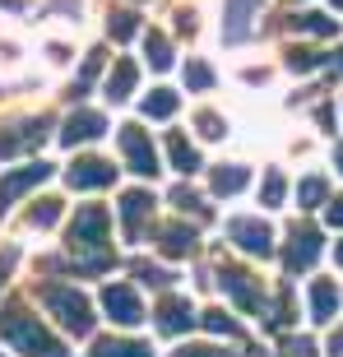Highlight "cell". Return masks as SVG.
<instances>
[{"label": "cell", "mask_w": 343, "mask_h": 357, "mask_svg": "<svg viewBox=\"0 0 343 357\" xmlns=\"http://www.w3.org/2000/svg\"><path fill=\"white\" fill-rule=\"evenodd\" d=\"M144 52H148V66H153V70H167L172 66V47H167V38H162V33H148V38H144Z\"/></svg>", "instance_id": "obj_23"}, {"label": "cell", "mask_w": 343, "mask_h": 357, "mask_svg": "<svg viewBox=\"0 0 343 357\" xmlns=\"http://www.w3.org/2000/svg\"><path fill=\"white\" fill-rule=\"evenodd\" d=\"M135 84H139V70H135V61L116 56V70L107 75V98H112V102H125V98L135 93Z\"/></svg>", "instance_id": "obj_14"}, {"label": "cell", "mask_w": 343, "mask_h": 357, "mask_svg": "<svg viewBox=\"0 0 343 357\" xmlns=\"http://www.w3.org/2000/svg\"><path fill=\"white\" fill-rule=\"evenodd\" d=\"M204 325H209V330H218V334H237V325L227 320V311H204Z\"/></svg>", "instance_id": "obj_34"}, {"label": "cell", "mask_w": 343, "mask_h": 357, "mask_svg": "<svg viewBox=\"0 0 343 357\" xmlns=\"http://www.w3.org/2000/svg\"><path fill=\"white\" fill-rule=\"evenodd\" d=\"M121 153H125V167L139 176H158V153H153V139H148L139 126H121Z\"/></svg>", "instance_id": "obj_4"}, {"label": "cell", "mask_w": 343, "mask_h": 357, "mask_svg": "<svg viewBox=\"0 0 343 357\" xmlns=\"http://www.w3.org/2000/svg\"><path fill=\"white\" fill-rule=\"evenodd\" d=\"M241 185H246V167H241V162H232V167H218V172H213V195H237Z\"/></svg>", "instance_id": "obj_21"}, {"label": "cell", "mask_w": 343, "mask_h": 357, "mask_svg": "<svg viewBox=\"0 0 343 357\" xmlns=\"http://www.w3.org/2000/svg\"><path fill=\"white\" fill-rule=\"evenodd\" d=\"M223 288L232 292V302L241 311H260V288L251 283V274H241V269H223Z\"/></svg>", "instance_id": "obj_12"}, {"label": "cell", "mask_w": 343, "mask_h": 357, "mask_svg": "<svg viewBox=\"0 0 343 357\" xmlns=\"http://www.w3.org/2000/svg\"><path fill=\"white\" fill-rule=\"evenodd\" d=\"M172 112H176V93H172V89H153V98H144V116L167 121Z\"/></svg>", "instance_id": "obj_22"}, {"label": "cell", "mask_w": 343, "mask_h": 357, "mask_svg": "<svg viewBox=\"0 0 343 357\" xmlns=\"http://www.w3.org/2000/svg\"><path fill=\"white\" fill-rule=\"evenodd\" d=\"M135 28H139V24H135V14H125V10L112 14V38L125 42V38H135Z\"/></svg>", "instance_id": "obj_30"}, {"label": "cell", "mask_w": 343, "mask_h": 357, "mask_svg": "<svg viewBox=\"0 0 343 357\" xmlns=\"http://www.w3.org/2000/svg\"><path fill=\"white\" fill-rule=\"evenodd\" d=\"M172 357H227V353H223V348H209V344H204V348H181V353H172Z\"/></svg>", "instance_id": "obj_35"}, {"label": "cell", "mask_w": 343, "mask_h": 357, "mask_svg": "<svg viewBox=\"0 0 343 357\" xmlns=\"http://www.w3.org/2000/svg\"><path fill=\"white\" fill-rule=\"evenodd\" d=\"M227 237L237 241L241 251H251V255H269L274 251V227L264 223V218H251V213L227 218Z\"/></svg>", "instance_id": "obj_6"}, {"label": "cell", "mask_w": 343, "mask_h": 357, "mask_svg": "<svg viewBox=\"0 0 343 357\" xmlns=\"http://www.w3.org/2000/svg\"><path fill=\"white\" fill-rule=\"evenodd\" d=\"M297 28H306V33H334L339 24H330L325 14H302V19H297Z\"/></svg>", "instance_id": "obj_33"}, {"label": "cell", "mask_w": 343, "mask_h": 357, "mask_svg": "<svg viewBox=\"0 0 343 357\" xmlns=\"http://www.w3.org/2000/svg\"><path fill=\"white\" fill-rule=\"evenodd\" d=\"M199 135H204V139H223V135H227V121L223 116H218V112H199Z\"/></svg>", "instance_id": "obj_29"}, {"label": "cell", "mask_w": 343, "mask_h": 357, "mask_svg": "<svg viewBox=\"0 0 343 357\" xmlns=\"http://www.w3.org/2000/svg\"><path fill=\"white\" fill-rule=\"evenodd\" d=\"M144 213H153V195H148V190H130V195L121 199V218H125V232H139V218H144Z\"/></svg>", "instance_id": "obj_18"}, {"label": "cell", "mask_w": 343, "mask_h": 357, "mask_svg": "<svg viewBox=\"0 0 343 357\" xmlns=\"http://www.w3.org/2000/svg\"><path fill=\"white\" fill-rule=\"evenodd\" d=\"M334 162H339V172H343V144H339V149H334Z\"/></svg>", "instance_id": "obj_40"}, {"label": "cell", "mask_w": 343, "mask_h": 357, "mask_svg": "<svg viewBox=\"0 0 343 357\" xmlns=\"http://www.w3.org/2000/svg\"><path fill=\"white\" fill-rule=\"evenodd\" d=\"M47 176H52V162H28V167H14V172L0 176V218L14 209V199L28 195L33 185H42Z\"/></svg>", "instance_id": "obj_5"}, {"label": "cell", "mask_w": 343, "mask_h": 357, "mask_svg": "<svg viewBox=\"0 0 343 357\" xmlns=\"http://www.w3.org/2000/svg\"><path fill=\"white\" fill-rule=\"evenodd\" d=\"M288 357H316V348H311V339H292V344H288Z\"/></svg>", "instance_id": "obj_36"}, {"label": "cell", "mask_w": 343, "mask_h": 357, "mask_svg": "<svg viewBox=\"0 0 343 357\" xmlns=\"http://www.w3.org/2000/svg\"><path fill=\"white\" fill-rule=\"evenodd\" d=\"M185 89H195V93L213 89V70L204 66V61H190V66H185Z\"/></svg>", "instance_id": "obj_27"}, {"label": "cell", "mask_w": 343, "mask_h": 357, "mask_svg": "<svg viewBox=\"0 0 343 357\" xmlns=\"http://www.w3.org/2000/svg\"><path fill=\"white\" fill-rule=\"evenodd\" d=\"M330 223H334V227H343V199H339V204L330 209Z\"/></svg>", "instance_id": "obj_38"}, {"label": "cell", "mask_w": 343, "mask_h": 357, "mask_svg": "<svg viewBox=\"0 0 343 357\" xmlns=\"http://www.w3.org/2000/svg\"><path fill=\"white\" fill-rule=\"evenodd\" d=\"M56 218H61V199H38L28 213V227H52Z\"/></svg>", "instance_id": "obj_26"}, {"label": "cell", "mask_w": 343, "mask_h": 357, "mask_svg": "<svg viewBox=\"0 0 343 357\" xmlns=\"http://www.w3.org/2000/svg\"><path fill=\"white\" fill-rule=\"evenodd\" d=\"M42 306L56 316V325L61 330H70V334H89L93 330V306H89V297H84L79 288H66V283H47L42 288Z\"/></svg>", "instance_id": "obj_3"}, {"label": "cell", "mask_w": 343, "mask_h": 357, "mask_svg": "<svg viewBox=\"0 0 343 357\" xmlns=\"http://www.w3.org/2000/svg\"><path fill=\"white\" fill-rule=\"evenodd\" d=\"M0 339H5L14 353H24V357H66L61 339L47 334L42 320L24 316V311H5V316H0Z\"/></svg>", "instance_id": "obj_2"}, {"label": "cell", "mask_w": 343, "mask_h": 357, "mask_svg": "<svg viewBox=\"0 0 343 357\" xmlns=\"http://www.w3.org/2000/svg\"><path fill=\"white\" fill-rule=\"evenodd\" d=\"M325 176H306L302 185H297V199H302V209H316V204H325Z\"/></svg>", "instance_id": "obj_24"}, {"label": "cell", "mask_w": 343, "mask_h": 357, "mask_svg": "<svg viewBox=\"0 0 343 357\" xmlns=\"http://www.w3.org/2000/svg\"><path fill=\"white\" fill-rule=\"evenodd\" d=\"M339 306V283L334 278H316L311 283V320H330Z\"/></svg>", "instance_id": "obj_15"}, {"label": "cell", "mask_w": 343, "mask_h": 357, "mask_svg": "<svg viewBox=\"0 0 343 357\" xmlns=\"http://www.w3.org/2000/svg\"><path fill=\"white\" fill-rule=\"evenodd\" d=\"M66 181L75 185V190H98V185H112V181H116V167H112L107 158H79L66 172Z\"/></svg>", "instance_id": "obj_8"}, {"label": "cell", "mask_w": 343, "mask_h": 357, "mask_svg": "<svg viewBox=\"0 0 343 357\" xmlns=\"http://www.w3.org/2000/svg\"><path fill=\"white\" fill-rule=\"evenodd\" d=\"M93 357H153V348L139 344V339H102L93 348Z\"/></svg>", "instance_id": "obj_20"}, {"label": "cell", "mask_w": 343, "mask_h": 357, "mask_svg": "<svg viewBox=\"0 0 343 357\" xmlns=\"http://www.w3.org/2000/svg\"><path fill=\"white\" fill-rule=\"evenodd\" d=\"M260 204L264 209H274V204H283V172H269L260 185Z\"/></svg>", "instance_id": "obj_28"}, {"label": "cell", "mask_w": 343, "mask_h": 357, "mask_svg": "<svg viewBox=\"0 0 343 357\" xmlns=\"http://www.w3.org/2000/svg\"><path fill=\"white\" fill-rule=\"evenodd\" d=\"M320 255V232L316 227H292V241H288V274H302V269L316 265Z\"/></svg>", "instance_id": "obj_9"}, {"label": "cell", "mask_w": 343, "mask_h": 357, "mask_svg": "<svg viewBox=\"0 0 343 357\" xmlns=\"http://www.w3.org/2000/svg\"><path fill=\"white\" fill-rule=\"evenodd\" d=\"M10 265H14V255H0V288H5V274H10Z\"/></svg>", "instance_id": "obj_37"}, {"label": "cell", "mask_w": 343, "mask_h": 357, "mask_svg": "<svg viewBox=\"0 0 343 357\" xmlns=\"http://www.w3.org/2000/svg\"><path fill=\"white\" fill-rule=\"evenodd\" d=\"M167 153H172V167H176V172H199V153L181 130L167 135Z\"/></svg>", "instance_id": "obj_17"}, {"label": "cell", "mask_w": 343, "mask_h": 357, "mask_svg": "<svg viewBox=\"0 0 343 357\" xmlns=\"http://www.w3.org/2000/svg\"><path fill=\"white\" fill-rule=\"evenodd\" d=\"M153 316H158V330L162 334H181L185 325H190V316H195V311H190V302H185V297H167V302H158V311H153Z\"/></svg>", "instance_id": "obj_13"}, {"label": "cell", "mask_w": 343, "mask_h": 357, "mask_svg": "<svg viewBox=\"0 0 343 357\" xmlns=\"http://www.w3.org/2000/svg\"><path fill=\"white\" fill-rule=\"evenodd\" d=\"M10 130H14V135H5V130H0V158H14L19 149L42 144L52 126H47V121H24V126H10Z\"/></svg>", "instance_id": "obj_11"}, {"label": "cell", "mask_w": 343, "mask_h": 357, "mask_svg": "<svg viewBox=\"0 0 343 357\" xmlns=\"http://www.w3.org/2000/svg\"><path fill=\"white\" fill-rule=\"evenodd\" d=\"M107 135V116H98V112H75V116L66 121V130H61V144H89V139H102Z\"/></svg>", "instance_id": "obj_10"}, {"label": "cell", "mask_w": 343, "mask_h": 357, "mask_svg": "<svg viewBox=\"0 0 343 357\" xmlns=\"http://www.w3.org/2000/svg\"><path fill=\"white\" fill-rule=\"evenodd\" d=\"M102 306H107V316L116 320V325H139V320H144V306H139V297H135L130 283H107Z\"/></svg>", "instance_id": "obj_7"}, {"label": "cell", "mask_w": 343, "mask_h": 357, "mask_svg": "<svg viewBox=\"0 0 343 357\" xmlns=\"http://www.w3.org/2000/svg\"><path fill=\"white\" fill-rule=\"evenodd\" d=\"M135 274L144 278V283H158V288H167L172 278H176V274H167V269H158V265H135Z\"/></svg>", "instance_id": "obj_32"}, {"label": "cell", "mask_w": 343, "mask_h": 357, "mask_svg": "<svg viewBox=\"0 0 343 357\" xmlns=\"http://www.w3.org/2000/svg\"><path fill=\"white\" fill-rule=\"evenodd\" d=\"M176 28L190 33V38L199 33V10H195V5H181V10H176Z\"/></svg>", "instance_id": "obj_31"}, {"label": "cell", "mask_w": 343, "mask_h": 357, "mask_svg": "<svg viewBox=\"0 0 343 357\" xmlns=\"http://www.w3.org/2000/svg\"><path fill=\"white\" fill-rule=\"evenodd\" d=\"M330 353H334V357H343V330H339V334L330 339Z\"/></svg>", "instance_id": "obj_39"}, {"label": "cell", "mask_w": 343, "mask_h": 357, "mask_svg": "<svg viewBox=\"0 0 343 357\" xmlns=\"http://www.w3.org/2000/svg\"><path fill=\"white\" fill-rule=\"evenodd\" d=\"M19 66H24V47H19V38H0V75H14Z\"/></svg>", "instance_id": "obj_25"}, {"label": "cell", "mask_w": 343, "mask_h": 357, "mask_svg": "<svg viewBox=\"0 0 343 357\" xmlns=\"http://www.w3.org/2000/svg\"><path fill=\"white\" fill-rule=\"evenodd\" d=\"M107 232H112V213L102 209V204H84L79 213H75V223H70L66 232V246L75 255L89 251V269H107Z\"/></svg>", "instance_id": "obj_1"}, {"label": "cell", "mask_w": 343, "mask_h": 357, "mask_svg": "<svg viewBox=\"0 0 343 357\" xmlns=\"http://www.w3.org/2000/svg\"><path fill=\"white\" fill-rule=\"evenodd\" d=\"M334 260H339V265H343V241H339V246H334Z\"/></svg>", "instance_id": "obj_41"}, {"label": "cell", "mask_w": 343, "mask_h": 357, "mask_svg": "<svg viewBox=\"0 0 343 357\" xmlns=\"http://www.w3.org/2000/svg\"><path fill=\"white\" fill-rule=\"evenodd\" d=\"M334 5H343V0H334Z\"/></svg>", "instance_id": "obj_42"}, {"label": "cell", "mask_w": 343, "mask_h": 357, "mask_svg": "<svg viewBox=\"0 0 343 357\" xmlns=\"http://www.w3.org/2000/svg\"><path fill=\"white\" fill-rule=\"evenodd\" d=\"M260 5H264V0H227V19H223L227 38H241V33L251 28V19H255Z\"/></svg>", "instance_id": "obj_16"}, {"label": "cell", "mask_w": 343, "mask_h": 357, "mask_svg": "<svg viewBox=\"0 0 343 357\" xmlns=\"http://www.w3.org/2000/svg\"><path fill=\"white\" fill-rule=\"evenodd\" d=\"M158 251L162 255H190V251H195V232H190V227H181V223H176V227H162V232H158Z\"/></svg>", "instance_id": "obj_19"}]
</instances>
